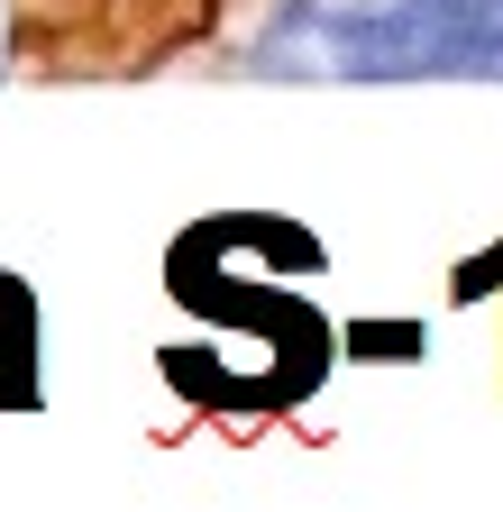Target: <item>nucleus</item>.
Listing matches in <instances>:
<instances>
[{
  "label": "nucleus",
  "instance_id": "obj_2",
  "mask_svg": "<svg viewBox=\"0 0 503 512\" xmlns=\"http://www.w3.org/2000/svg\"><path fill=\"white\" fill-rule=\"evenodd\" d=\"M37 394V339H28V284L0 275V403Z\"/></svg>",
  "mask_w": 503,
  "mask_h": 512
},
{
  "label": "nucleus",
  "instance_id": "obj_1",
  "mask_svg": "<svg viewBox=\"0 0 503 512\" xmlns=\"http://www.w3.org/2000/svg\"><path fill=\"white\" fill-rule=\"evenodd\" d=\"M247 64L275 83H503V0H284Z\"/></svg>",
  "mask_w": 503,
  "mask_h": 512
}]
</instances>
